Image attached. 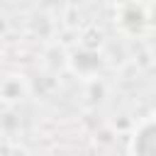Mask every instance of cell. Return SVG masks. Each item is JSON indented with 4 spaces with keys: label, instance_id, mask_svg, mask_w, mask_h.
Listing matches in <instances>:
<instances>
[{
    "label": "cell",
    "instance_id": "cell-1",
    "mask_svg": "<svg viewBox=\"0 0 156 156\" xmlns=\"http://www.w3.org/2000/svg\"><path fill=\"white\" fill-rule=\"evenodd\" d=\"M132 156H156V115L141 119L129 141Z\"/></svg>",
    "mask_w": 156,
    "mask_h": 156
}]
</instances>
